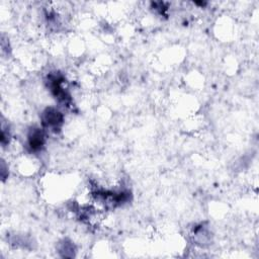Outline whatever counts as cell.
<instances>
[{
	"mask_svg": "<svg viewBox=\"0 0 259 259\" xmlns=\"http://www.w3.org/2000/svg\"><path fill=\"white\" fill-rule=\"evenodd\" d=\"M43 120H44V125L48 128H51V129H57V127L59 125L62 124V121H63V117L61 115V113H59L57 109L55 108H48L46 112L44 113V117H43Z\"/></svg>",
	"mask_w": 259,
	"mask_h": 259,
	"instance_id": "1",
	"label": "cell"
}]
</instances>
